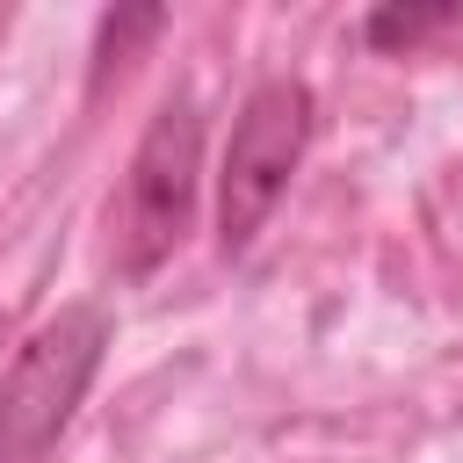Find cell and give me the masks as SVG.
I'll return each mask as SVG.
<instances>
[{
  "mask_svg": "<svg viewBox=\"0 0 463 463\" xmlns=\"http://www.w3.org/2000/svg\"><path fill=\"white\" fill-rule=\"evenodd\" d=\"M449 29H463V7H376V14L362 22V36H369L376 51H412V43L449 36Z\"/></svg>",
  "mask_w": 463,
  "mask_h": 463,
  "instance_id": "cell-4",
  "label": "cell"
},
{
  "mask_svg": "<svg viewBox=\"0 0 463 463\" xmlns=\"http://www.w3.org/2000/svg\"><path fill=\"white\" fill-rule=\"evenodd\" d=\"M304 145H311V87L304 80L253 87L246 109H239V123H232L224 174H217V232H224V253H239L268 224V210L282 203Z\"/></svg>",
  "mask_w": 463,
  "mask_h": 463,
  "instance_id": "cell-2",
  "label": "cell"
},
{
  "mask_svg": "<svg viewBox=\"0 0 463 463\" xmlns=\"http://www.w3.org/2000/svg\"><path fill=\"white\" fill-rule=\"evenodd\" d=\"M101 354H109V318L94 304H65L58 318H43L22 340V354L0 383V463H43L51 456L72 405L87 398Z\"/></svg>",
  "mask_w": 463,
  "mask_h": 463,
  "instance_id": "cell-1",
  "label": "cell"
},
{
  "mask_svg": "<svg viewBox=\"0 0 463 463\" xmlns=\"http://www.w3.org/2000/svg\"><path fill=\"white\" fill-rule=\"evenodd\" d=\"M195 181H203V109L195 94H166L152 130L137 137V159H130V181H123V275H152L188 217H195Z\"/></svg>",
  "mask_w": 463,
  "mask_h": 463,
  "instance_id": "cell-3",
  "label": "cell"
}]
</instances>
